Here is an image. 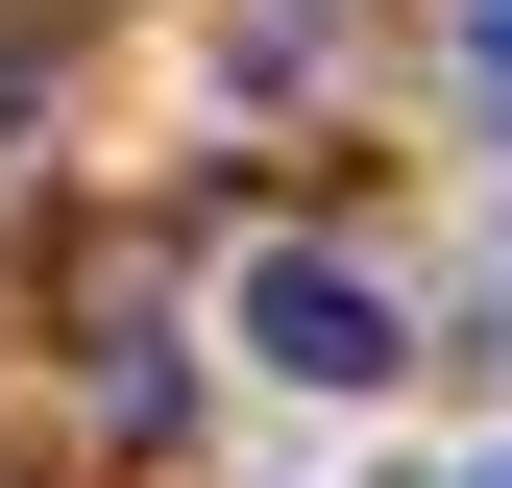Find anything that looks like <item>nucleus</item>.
I'll return each instance as SVG.
<instances>
[{
	"label": "nucleus",
	"instance_id": "nucleus-1",
	"mask_svg": "<svg viewBox=\"0 0 512 488\" xmlns=\"http://www.w3.org/2000/svg\"><path fill=\"white\" fill-rule=\"evenodd\" d=\"M244 366H293V391H391L415 318H391L366 244H244Z\"/></svg>",
	"mask_w": 512,
	"mask_h": 488
},
{
	"label": "nucleus",
	"instance_id": "nucleus-2",
	"mask_svg": "<svg viewBox=\"0 0 512 488\" xmlns=\"http://www.w3.org/2000/svg\"><path fill=\"white\" fill-rule=\"evenodd\" d=\"M464 98H488V122H512V0H464Z\"/></svg>",
	"mask_w": 512,
	"mask_h": 488
},
{
	"label": "nucleus",
	"instance_id": "nucleus-3",
	"mask_svg": "<svg viewBox=\"0 0 512 488\" xmlns=\"http://www.w3.org/2000/svg\"><path fill=\"white\" fill-rule=\"evenodd\" d=\"M488 488H512V464H488Z\"/></svg>",
	"mask_w": 512,
	"mask_h": 488
}]
</instances>
